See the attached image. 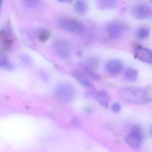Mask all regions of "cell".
<instances>
[{"mask_svg":"<svg viewBox=\"0 0 152 152\" xmlns=\"http://www.w3.org/2000/svg\"><path fill=\"white\" fill-rule=\"evenodd\" d=\"M99 59L95 56H91L87 58L83 65L91 70H96L99 65Z\"/></svg>","mask_w":152,"mask_h":152,"instance_id":"5bb4252c","label":"cell"},{"mask_svg":"<svg viewBox=\"0 0 152 152\" xmlns=\"http://www.w3.org/2000/svg\"><path fill=\"white\" fill-rule=\"evenodd\" d=\"M150 34V30L147 27H141L137 30L136 35L138 39L140 40L145 39Z\"/></svg>","mask_w":152,"mask_h":152,"instance_id":"e0dca14e","label":"cell"},{"mask_svg":"<svg viewBox=\"0 0 152 152\" xmlns=\"http://www.w3.org/2000/svg\"><path fill=\"white\" fill-rule=\"evenodd\" d=\"M36 36L39 40L42 42L47 41L50 36V32L46 28H39L36 31Z\"/></svg>","mask_w":152,"mask_h":152,"instance_id":"9a60e30c","label":"cell"},{"mask_svg":"<svg viewBox=\"0 0 152 152\" xmlns=\"http://www.w3.org/2000/svg\"><path fill=\"white\" fill-rule=\"evenodd\" d=\"M124 68L123 63L117 59L109 60L106 66L107 71L113 75H116L121 72Z\"/></svg>","mask_w":152,"mask_h":152,"instance_id":"30bf717a","label":"cell"},{"mask_svg":"<svg viewBox=\"0 0 152 152\" xmlns=\"http://www.w3.org/2000/svg\"><path fill=\"white\" fill-rule=\"evenodd\" d=\"M112 111L115 113H118L121 111V106L120 103L115 102L112 105L111 107Z\"/></svg>","mask_w":152,"mask_h":152,"instance_id":"44dd1931","label":"cell"},{"mask_svg":"<svg viewBox=\"0 0 152 152\" xmlns=\"http://www.w3.org/2000/svg\"><path fill=\"white\" fill-rule=\"evenodd\" d=\"M57 1L62 3H68V2H72L73 0H57Z\"/></svg>","mask_w":152,"mask_h":152,"instance_id":"484cf974","label":"cell"},{"mask_svg":"<svg viewBox=\"0 0 152 152\" xmlns=\"http://www.w3.org/2000/svg\"><path fill=\"white\" fill-rule=\"evenodd\" d=\"M71 124L74 126H78L80 125L81 123L79 119L76 118H74L71 120Z\"/></svg>","mask_w":152,"mask_h":152,"instance_id":"cb8c5ba5","label":"cell"},{"mask_svg":"<svg viewBox=\"0 0 152 152\" xmlns=\"http://www.w3.org/2000/svg\"><path fill=\"white\" fill-rule=\"evenodd\" d=\"M3 0H0V10L3 6Z\"/></svg>","mask_w":152,"mask_h":152,"instance_id":"4316f807","label":"cell"},{"mask_svg":"<svg viewBox=\"0 0 152 152\" xmlns=\"http://www.w3.org/2000/svg\"><path fill=\"white\" fill-rule=\"evenodd\" d=\"M144 138V134L142 129L138 126L133 127L130 131L125 138L127 144L134 149H138L140 148Z\"/></svg>","mask_w":152,"mask_h":152,"instance_id":"277c9868","label":"cell"},{"mask_svg":"<svg viewBox=\"0 0 152 152\" xmlns=\"http://www.w3.org/2000/svg\"><path fill=\"white\" fill-rule=\"evenodd\" d=\"M39 74L42 80H44L45 81H47L48 80L49 76L48 74L44 71H40L39 72Z\"/></svg>","mask_w":152,"mask_h":152,"instance_id":"603a6c76","label":"cell"},{"mask_svg":"<svg viewBox=\"0 0 152 152\" xmlns=\"http://www.w3.org/2000/svg\"><path fill=\"white\" fill-rule=\"evenodd\" d=\"M118 0H96L98 7L101 10H110L115 8Z\"/></svg>","mask_w":152,"mask_h":152,"instance_id":"7c38bea8","label":"cell"},{"mask_svg":"<svg viewBox=\"0 0 152 152\" xmlns=\"http://www.w3.org/2000/svg\"><path fill=\"white\" fill-rule=\"evenodd\" d=\"M96 99L103 107L108 108L110 97L107 92L104 91H99L94 94Z\"/></svg>","mask_w":152,"mask_h":152,"instance_id":"8fae6325","label":"cell"},{"mask_svg":"<svg viewBox=\"0 0 152 152\" xmlns=\"http://www.w3.org/2000/svg\"><path fill=\"white\" fill-rule=\"evenodd\" d=\"M136 58L146 64H151L152 62V52L150 50L142 47H137L134 51Z\"/></svg>","mask_w":152,"mask_h":152,"instance_id":"ba28073f","label":"cell"},{"mask_svg":"<svg viewBox=\"0 0 152 152\" xmlns=\"http://www.w3.org/2000/svg\"><path fill=\"white\" fill-rule=\"evenodd\" d=\"M21 59L23 62L24 64L26 65H30L31 63V58L30 56L28 55L24 54L22 55L21 56Z\"/></svg>","mask_w":152,"mask_h":152,"instance_id":"7402d4cb","label":"cell"},{"mask_svg":"<svg viewBox=\"0 0 152 152\" xmlns=\"http://www.w3.org/2000/svg\"><path fill=\"white\" fill-rule=\"evenodd\" d=\"M138 72L136 69L129 68L124 72V77L128 81L134 82L137 80L138 78Z\"/></svg>","mask_w":152,"mask_h":152,"instance_id":"2e32d148","label":"cell"},{"mask_svg":"<svg viewBox=\"0 0 152 152\" xmlns=\"http://www.w3.org/2000/svg\"><path fill=\"white\" fill-rule=\"evenodd\" d=\"M52 49L58 57L67 59L70 57L71 48L68 42L63 40H57L52 44Z\"/></svg>","mask_w":152,"mask_h":152,"instance_id":"8992f818","label":"cell"},{"mask_svg":"<svg viewBox=\"0 0 152 152\" xmlns=\"http://www.w3.org/2000/svg\"><path fill=\"white\" fill-rule=\"evenodd\" d=\"M84 111L88 113H91L93 112L92 108H91L90 107H85L84 108Z\"/></svg>","mask_w":152,"mask_h":152,"instance_id":"d4e9b609","label":"cell"},{"mask_svg":"<svg viewBox=\"0 0 152 152\" xmlns=\"http://www.w3.org/2000/svg\"><path fill=\"white\" fill-rule=\"evenodd\" d=\"M0 67L7 71H13L15 69V66L13 64L6 58L0 60Z\"/></svg>","mask_w":152,"mask_h":152,"instance_id":"ac0fdd59","label":"cell"},{"mask_svg":"<svg viewBox=\"0 0 152 152\" xmlns=\"http://www.w3.org/2000/svg\"><path fill=\"white\" fill-rule=\"evenodd\" d=\"M124 26L118 22H113L107 26L108 35L111 39H120L125 31Z\"/></svg>","mask_w":152,"mask_h":152,"instance_id":"52a82bcc","label":"cell"},{"mask_svg":"<svg viewBox=\"0 0 152 152\" xmlns=\"http://www.w3.org/2000/svg\"><path fill=\"white\" fill-rule=\"evenodd\" d=\"M152 12L151 7L144 3L135 4L131 9V13L132 16L139 20L149 18L152 15Z\"/></svg>","mask_w":152,"mask_h":152,"instance_id":"5b68a950","label":"cell"},{"mask_svg":"<svg viewBox=\"0 0 152 152\" xmlns=\"http://www.w3.org/2000/svg\"><path fill=\"white\" fill-rule=\"evenodd\" d=\"M88 9V3L84 0H77L74 5L75 12L80 15H83L86 14Z\"/></svg>","mask_w":152,"mask_h":152,"instance_id":"4fadbf2b","label":"cell"},{"mask_svg":"<svg viewBox=\"0 0 152 152\" xmlns=\"http://www.w3.org/2000/svg\"><path fill=\"white\" fill-rule=\"evenodd\" d=\"M55 92L58 99L66 102L72 101L76 95L75 88L68 82H63L57 84Z\"/></svg>","mask_w":152,"mask_h":152,"instance_id":"3957f363","label":"cell"},{"mask_svg":"<svg viewBox=\"0 0 152 152\" xmlns=\"http://www.w3.org/2000/svg\"><path fill=\"white\" fill-rule=\"evenodd\" d=\"M83 72L87 75L89 76L95 80H99L100 79V76L98 74V73L95 72V71L89 69L84 65H83Z\"/></svg>","mask_w":152,"mask_h":152,"instance_id":"d6986e66","label":"cell"},{"mask_svg":"<svg viewBox=\"0 0 152 152\" xmlns=\"http://www.w3.org/2000/svg\"><path fill=\"white\" fill-rule=\"evenodd\" d=\"M72 75L74 77L83 87L94 89V86L89 80L87 75L84 72L78 70H75L73 72Z\"/></svg>","mask_w":152,"mask_h":152,"instance_id":"9c48e42d","label":"cell"},{"mask_svg":"<svg viewBox=\"0 0 152 152\" xmlns=\"http://www.w3.org/2000/svg\"><path fill=\"white\" fill-rule=\"evenodd\" d=\"M150 1H152V0H150Z\"/></svg>","mask_w":152,"mask_h":152,"instance_id":"83f0119b","label":"cell"},{"mask_svg":"<svg viewBox=\"0 0 152 152\" xmlns=\"http://www.w3.org/2000/svg\"><path fill=\"white\" fill-rule=\"evenodd\" d=\"M58 26L64 31L76 35H81L84 33V26L80 21L74 18L63 17L58 20Z\"/></svg>","mask_w":152,"mask_h":152,"instance_id":"7a4b0ae2","label":"cell"},{"mask_svg":"<svg viewBox=\"0 0 152 152\" xmlns=\"http://www.w3.org/2000/svg\"><path fill=\"white\" fill-rule=\"evenodd\" d=\"M26 7L29 8L35 7L38 4L39 0H23Z\"/></svg>","mask_w":152,"mask_h":152,"instance_id":"ffe728a7","label":"cell"},{"mask_svg":"<svg viewBox=\"0 0 152 152\" xmlns=\"http://www.w3.org/2000/svg\"><path fill=\"white\" fill-rule=\"evenodd\" d=\"M119 96L124 101L135 104H144L150 100L148 92L140 88H123L119 91Z\"/></svg>","mask_w":152,"mask_h":152,"instance_id":"6da1fadb","label":"cell"}]
</instances>
